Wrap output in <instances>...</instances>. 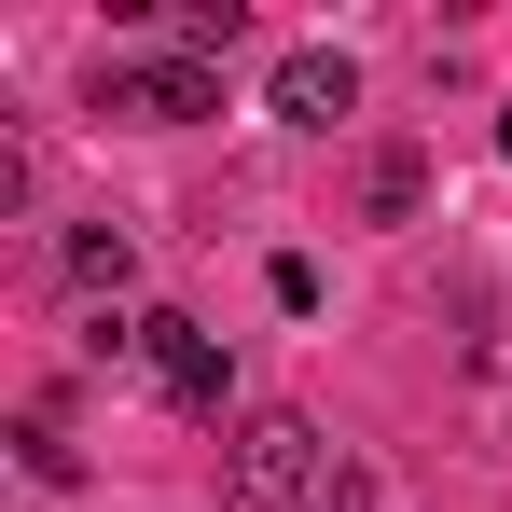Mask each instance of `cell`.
I'll return each instance as SVG.
<instances>
[{
	"label": "cell",
	"instance_id": "obj_9",
	"mask_svg": "<svg viewBox=\"0 0 512 512\" xmlns=\"http://www.w3.org/2000/svg\"><path fill=\"white\" fill-rule=\"evenodd\" d=\"M499 167H512V111H499Z\"/></svg>",
	"mask_w": 512,
	"mask_h": 512
},
{
	"label": "cell",
	"instance_id": "obj_1",
	"mask_svg": "<svg viewBox=\"0 0 512 512\" xmlns=\"http://www.w3.org/2000/svg\"><path fill=\"white\" fill-rule=\"evenodd\" d=\"M305 499H319V429L263 402L236 429V457H222V512H305Z\"/></svg>",
	"mask_w": 512,
	"mask_h": 512
},
{
	"label": "cell",
	"instance_id": "obj_5",
	"mask_svg": "<svg viewBox=\"0 0 512 512\" xmlns=\"http://www.w3.org/2000/svg\"><path fill=\"white\" fill-rule=\"evenodd\" d=\"M429 208V153L416 139H374V153H360V222H416Z\"/></svg>",
	"mask_w": 512,
	"mask_h": 512
},
{
	"label": "cell",
	"instance_id": "obj_2",
	"mask_svg": "<svg viewBox=\"0 0 512 512\" xmlns=\"http://www.w3.org/2000/svg\"><path fill=\"white\" fill-rule=\"evenodd\" d=\"M139 374L167 388L180 416H222V388H236V374H222V333H194L180 305H139Z\"/></svg>",
	"mask_w": 512,
	"mask_h": 512
},
{
	"label": "cell",
	"instance_id": "obj_4",
	"mask_svg": "<svg viewBox=\"0 0 512 512\" xmlns=\"http://www.w3.org/2000/svg\"><path fill=\"white\" fill-rule=\"evenodd\" d=\"M346 111H360V70H346L333 42H305V56H277V125H305V139H333Z\"/></svg>",
	"mask_w": 512,
	"mask_h": 512
},
{
	"label": "cell",
	"instance_id": "obj_6",
	"mask_svg": "<svg viewBox=\"0 0 512 512\" xmlns=\"http://www.w3.org/2000/svg\"><path fill=\"white\" fill-rule=\"evenodd\" d=\"M70 291H97V305H125V291H139V236H125V222H70Z\"/></svg>",
	"mask_w": 512,
	"mask_h": 512
},
{
	"label": "cell",
	"instance_id": "obj_8",
	"mask_svg": "<svg viewBox=\"0 0 512 512\" xmlns=\"http://www.w3.org/2000/svg\"><path fill=\"white\" fill-rule=\"evenodd\" d=\"M14 457H28V485H84V457H70V429H56V416L14 429Z\"/></svg>",
	"mask_w": 512,
	"mask_h": 512
},
{
	"label": "cell",
	"instance_id": "obj_3",
	"mask_svg": "<svg viewBox=\"0 0 512 512\" xmlns=\"http://www.w3.org/2000/svg\"><path fill=\"white\" fill-rule=\"evenodd\" d=\"M97 111H125V125H208V111H222V70H208V56H125V70L97 84Z\"/></svg>",
	"mask_w": 512,
	"mask_h": 512
},
{
	"label": "cell",
	"instance_id": "obj_7",
	"mask_svg": "<svg viewBox=\"0 0 512 512\" xmlns=\"http://www.w3.org/2000/svg\"><path fill=\"white\" fill-rule=\"evenodd\" d=\"M236 28H250L236 0H180V14H167V56H208V70H222V56H236Z\"/></svg>",
	"mask_w": 512,
	"mask_h": 512
}]
</instances>
